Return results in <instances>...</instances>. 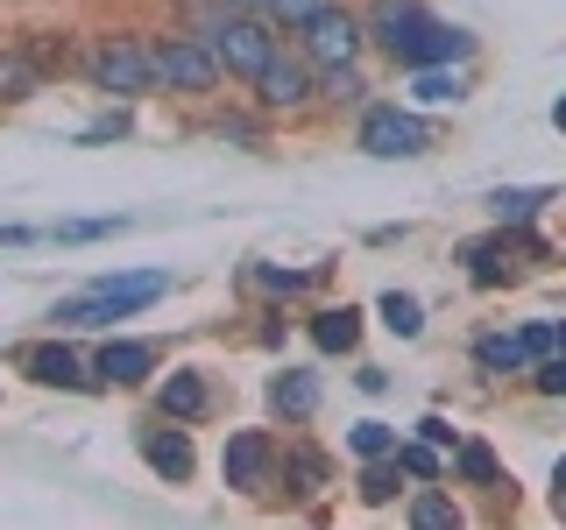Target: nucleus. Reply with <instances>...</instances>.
<instances>
[{"mask_svg": "<svg viewBox=\"0 0 566 530\" xmlns=\"http://www.w3.org/2000/svg\"><path fill=\"white\" fill-rule=\"evenodd\" d=\"M142 50H149V78L164 85V93H177V99L220 93V64H212V50L199 35H142Z\"/></svg>", "mask_w": 566, "mask_h": 530, "instance_id": "nucleus-1", "label": "nucleus"}, {"mask_svg": "<svg viewBox=\"0 0 566 530\" xmlns=\"http://www.w3.org/2000/svg\"><path fill=\"white\" fill-rule=\"evenodd\" d=\"M170 290V276H106L93 283L85 297H64L57 311H50V326H114V318H135L142 305H156V297Z\"/></svg>", "mask_w": 566, "mask_h": 530, "instance_id": "nucleus-2", "label": "nucleus"}, {"mask_svg": "<svg viewBox=\"0 0 566 530\" xmlns=\"http://www.w3.org/2000/svg\"><path fill=\"white\" fill-rule=\"evenodd\" d=\"M85 78H93L99 93H114V99H149V93H156L149 50H142L135 29H106V35H93V50H85Z\"/></svg>", "mask_w": 566, "mask_h": 530, "instance_id": "nucleus-3", "label": "nucleus"}, {"mask_svg": "<svg viewBox=\"0 0 566 530\" xmlns=\"http://www.w3.org/2000/svg\"><path fill=\"white\" fill-rule=\"evenodd\" d=\"M297 57H305L312 71H326V64H361V50H368V35H361V14L354 8H318L312 22H297Z\"/></svg>", "mask_w": 566, "mask_h": 530, "instance_id": "nucleus-4", "label": "nucleus"}, {"mask_svg": "<svg viewBox=\"0 0 566 530\" xmlns=\"http://www.w3.org/2000/svg\"><path fill=\"white\" fill-rule=\"evenodd\" d=\"M276 43H283V35L262 22V14H227V22L206 35V50H212V64H220V78H255V71L270 64Z\"/></svg>", "mask_w": 566, "mask_h": 530, "instance_id": "nucleus-5", "label": "nucleus"}, {"mask_svg": "<svg viewBox=\"0 0 566 530\" xmlns=\"http://www.w3.org/2000/svg\"><path fill=\"white\" fill-rule=\"evenodd\" d=\"M354 141L368 156H382V163H411V156L432 149V128L418 114H403V106H361V135Z\"/></svg>", "mask_w": 566, "mask_h": 530, "instance_id": "nucleus-6", "label": "nucleus"}, {"mask_svg": "<svg viewBox=\"0 0 566 530\" xmlns=\"http://www.w3.org/2000/svg\"><path fill=\"white\" fill-rule=\"evenodd\" d=\"M248 85H255V106H262V114H305V106H312V64L297 57V43L291 50L276 43L270 64H262Z\"/></svg>", "mask_w": 566, "mask_h": 530, "instance_id": "nucleus-7", "label": "nucleus"}, {"mask_svg": "<svg viewBox=\"0 0 566 530\" xmlns=\"http://www.w3.org/2000/svg\"><path fill=\"white\" fill-rule=\"evenodd\" d=\"M220 474L234 495H270L276 488V438L270 432H234L220 453Z\"/></svg>", "mask_w": 566, "mask_h": 530, "instance_id": "nucleus-8", "label": "nucleus"}, {"mask_svg": "<svg viewBox=\"0 0 566 530\" xmlns=\"http://www.w3.org/2000/svg\"><path fill=\"white\" fill-rule=\"evenodd\" d=\"M474 57V35L468 29H447L439 14H424V22L403 35L397 50H389V64H403V71H424V64H468Z\"/></svg>", "mask_w": 566, "mask_h": 530, "instance_id": "nucleus-9", "label": "nucleus"}, {"mask_svg": "<svg viewBox=\"0 0 566 530\" xmlns=\"http://www.w3.org/2000/svg\"><path fill=\"white\" fill-rule=\"evenodd\" d=\"M135 446H142V459H149V474L156 481H170V488H185L191 481V438H185V424L177 417H149V424H135Z\"/></svg>", "mask_w": 566, "mask_h": 530, "instance_id": "nucleus-10", "label": "nucleus"}, {"mask_svg": "<svg viewBox=\"0 0 566 530\" xmlns=\"http://www.w3.org/2000/svg\"><path fill=\"white\" fill-rule=\"evenodd\" d=\"M156 361H164V347L156 340H106L93 353V382H114V389H142L156 375Z\"/></svg>", "mask_w": 566, "mask_h": 530, "instance_id": "nucleus-11", "label": "nucleus"}, {"mask_svg": "<svg viewBox=\"0 0 566 530\" xmlns=\"http://www.w3.org/2000/svg\"><path fill=\"white\" fill-rule=\"evenodd\" d=\"M22 375L43 382V389H99L93 382V361H78L64 340H43V347H22Z\"/></svg>", "mask_w": 566, "mask_h": 530, "instance_id": "nucleus-12", "label": "nucleus"}, {"mask_svg": "<svg viewBox=\"0 0 566 530\" xmlns=\"http://www.w3.org/2000/svg\"><path fill=\"white\" fill-rule=\"evenodd\" d=\"M424 14H432L424 0H368V8H361V35H368V43H376L382 57H389V50H397L403 35H411V29L424 22Z\"/></svg>", "mask_w": 566, "mask_h": 530, "instance_id": "nucleus-13", "label": "nucleus"}, {"mask_svg": "<svg viewBox=\"0 0 566 530\" xmlns=\"http://www.w3.org/2000/svg\"><path fill=\"white\" fill-rule=\"evenodd\" d=\"M212 411V389L199 368H170L164 382H156V417H177V424H199Z\"/></svg>", "mask_w": 566, "mask_h": 530, "instance_id": "nucleus-14", "label": "nucleus"}, {"mask_svg": "<svg viewBox=\"0 0 566 530\" xmlns=\"http://www.w3.org/2000/svg\"><path fill=\"white\" fill-rule=\"evenodd\" d=\"M318 375L312 368H283V375H270V411L276 417H291V424H305V417H318Z\"/></svg>", "mask_w": 566, "mask_h": 530, "instance_id": "nucleus-15", "label": "nucleus"}, {"mask_svg": "<svg viewBox=\"0 0 566 530\" xmlns=\"http://www.w3.org/2000/svg\"><path fill=\"white\" fill-rule=\"evenodd\" d=\"M553 205V184H517V191H489V220L495 226H531Z\"/></svg>", "mask_w": 566, "mask_h": 530, "instance_id": "nucleus-16", "label": "nucleus"}, {"mask_svg": "<svg viewBox=\"0 0 566 530\" xmlns=\"http://www.w3.org/2000/svg\"><path fill=\"white\" fill-rule=\"evenodd\" d=\"M312 99H326L333 114H340V106H368L361 64H326V71H312Z\"/></svg>", "mask_w": 566, "mask_h": 530, "instance_id": "nucleus-17", "label": "nucleus"}, {"mask_svg": "<svg viewBox=\"0 0 566 530\" xmlns=\"http://www.w3.org/2000/svg\"><path fill=\"white\" fill-rule=\"evenodd\" d=\"M312 340H318V353H354V347H361V311H354V305L312 311Z\"/></svg>", "mask_w": 566, "mask_h": 530, "instance_id": "nucleus-18", "label": "nucleus"}, {"mask_svg": "<svg viewBox=\"0 0 566 530\" xmlns=\"http://www.w3.org/2000/svg\"><path fill=\"white\" fill-rule=\"evenodd\" d=\"M276 474H283V488H291V495H318V488L333 481L326 453H312V446H283L276 453Z\"/></svg>", "mask_w": 566, "mask_h": 530, "instance_id": "nucleus-19", "label": "nucleus"}, {"mask_svg": "<svg viewBox=\"0 0 566 530\" xmlns=\"http://www.w3.org/2000/svg\"><path fill=\"white\" fill-rule=\"evenodd\" d=\"M411 93H418L424 106H460V99H468V71L424 64V71H411Z\"/></svg>", "mask_w": 566, "mask_h": 530, "instance_id": "nucleus-20", "label": "nucleus"}, {"mask_svg": "<svg viewBox=\"0 0 566 530\" xmlns=\"http://www.w3.org/2000/svg\"><path fill=\"white\" fill-rule=\"evenodd\" d=\"M474 361H482L489 375H524V368H531V353H524L517 332H482V340H474Z\"/></svg>", "mask_w": 566, "mask_h": 530, "instance_id": "nucleus-21", "label": "nucleus"}, {"mask_svg": "<svg viewBox=\"0 0 566 530\" xmlns=\"http://www.w3.org/2000/svg\"><path fill=\"white\" fill-rule=\"evenodd\" d=\"M43 93V71H35V57L29 50H0V99H35Z\"/></svg>", "mask_w": 566, "mask_h": 530, "instance_id": "nucleus-22", "label": "nucleus"}, {"mask_svg": "<svg viewBox=\"0 0 566 530\" xmlns=\"http://www.w3.org/2000/svg\"><path fill=\"white\" fill-rule=\"evenodd\" d=\"M397 488H403V467H397V459H389V453H376V459H361V488H354V495H361L368 509L397 502Z\"/></svg>", "mask_w": 566, "mask_h": 530, "instance_id": "nucleus-23", "label": "nucleus"}, {"mask_svg": "<svg viewBox=\"0 0 566 530\" xmlns=\"http://www.w3.org/2000/svg\"><path fill=\"white\" fill-rule=\"evenodd\" d=\"M411 523L418 530H460V502H453V495H439V481H424L411 495Z\"/></svg>", "mask_w": 566, "mask_h": 530, "instance_id": "nucleus-24", "label": "nucleus"}, {"mask_svg": "<svg viewBox=\"0 0 566 530\" xmlns=\"http://www.w3.org/2000/svg\"><path fill=\"white\" fill-rule=\"evenodd\" d=\"M376 311H382V326L397 332V340H418V332H424V305H418L411 290H382Z\"/></svg>", "mask_w": 566, "mask_h": 530, "instance_id": "nucleus-25", "label": "nucleus"}, {"mask_svg": "<svg viewBox=\"0 0 566 530\" xmlns=\"http://www.w3.org/2000/svg\"><path fill=\"white\" fill-rule=\"evenodd\" d=\"M453 474H460L468 488H495V481H503V467H495V453L482 446V438H468V446L453 453Z\"/></svg>", "mask_w": 566, "mask_h": 530, "instance_id": "nucleus-26", "label": "nucleus"}, {"mask_svg": "<svg viewBox=\"0 0 566 530\" xmlns=\"http://www.w3.org/2000/svg\"><path fill=\"white\" fill-rule=\"evenodd\" d=\"M389 459L403 467V481H447V459H439V446H389Z\"/></svg>", "mask_w": 566, "mask_h": 530, "instance_id": "nucleus-27", "label": "nucleus"}, {"mask_svg": "<svg viewBox=\"0 0 566 530\" xmlns=\"http://www.w3.org/2000/svg\"><path fill=\"white\" fill-rule=\"evenodd\" d=\"M318 8H333V0H270V8H262V22H270V29H297V22H312Z\"/></svg>", "mask_w": 566, "mask_h": 530, "instance_id": "nucleus-28", "label": "nucleus"}, {"mask_svg": "<svg viewBox=\"0 0 566 530\" xmlns=\"http://www.w3.org/2000/svg\"><path fill=\"white\" fill-rule=\"evenodd\" d=\"M347 446L361 453V459H376V453H389V446H397V432H389V424H376V417H361V424L347 432Z\"/></svg>", "mask_w": 566, "mask_h": 530, "instance_id": "nucleus-29", "label": "nucleus"}, {"mask_svg": "<svg viewBox=\"0 0 566 530\" xmlns=\"http://www.w3.org/2000/svg\"><path fill=\"white\" fill-rule=\"evenodd\" d=\"M531 389H538V396H566V361L559 353H538V361H531Z\"/></svg>", "mask_w": 566, "mask_h": 530, "instance_id": "nucleus-30", "label": "nucleus"}, {"mask_svg": "<svg viewBox=\"0 0 566 530\" xmlns=\"http://www.w3.org/2000/svg\"><path fill=\"white\" fill-rule=\"evenodd\" d=\"M255 283H262V290H276V297H297L305 283H318V269L297 276V269H270V262H255Z\"/></svg>", "mask_w": 566, "mask_h": 530, "instance_id": "nucleus-31", "label": "nucleus"}, {"mask_svg": "<svg viewBox=\"0 0 566 530\" xmlns=\"http://www.w3.org/2000/svg\"><path fill=\"white\" fill-rule=\"evenodd\" d=\"M517 340H524V353H531V361H538V353H559V326H553V318H531V326L517 332Z\"/></svg>", "mask_w": 566, "mask_h": 530, "instance_id": "nucleus-32", "label": "nucleus"}, {"mask_svg": "<svg viewBox=\"0 0 566 530\" xmlns=\"http://www.w3.org/2000/svg\"><path fill=\"white\" fill-rule=\"evenodd\" d=\"M128 220H64L57 226V241H99V234H120Z\"/></svg>", "mask_w": 566, "mask_h": 530, "instance_id": "nucleus-33", "label": "nucleus"}, {"mask_svg": "<svg viewBox=\"0 0 566 530\" xmlns=\"http://www.w3.org/2000/svg\"><path fill=\"white\" fill-rule=\"evenodd\" d=\"M120 135H128V114L114 106V114H99V120H93V128H85L78 141H120Z\"/></svg>", "mask_w": 566, "mask_h": 530, "instance_id": "nucleus-34", "label": "nucleus"}, {"mask_svg": "<svg viewBox=\"0 0 566 530\" xmlns=\"http://www.w3.org/2000/svg\"><path fill=\"white\" fill-rule=\"evenodd\" d=\"M418 438L424 446H453V424L447 417H418Z\"/></svg>", "mask_w": 566, "mask_h": 530, "instance_id": "nucleus-35", "label": "nucleus"}, {"mask_svg": "<svg viewBox=\"0 0 566 530\" xmlns=\"http://www.w3.org/2000/svg\"><path fill=\"white\" fill-rule=\"evenodd\" d=\"M227 8H234V14H262V8H270V0H227Z\"/></svg>", "mask_w": 566, "mask_h": 530, "instance_id": "nucleus-36", "label": "nucleus"}]
</instances>
